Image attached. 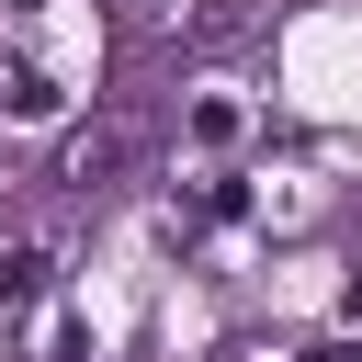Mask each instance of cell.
I'll return each mask as SVG.
<instances>
[{
    "instance_id": "6da1fadb",
    "label": "cell",
    "mask_w": 362,
    "mask_h": 362,
    "mask_svg": "<svg viewBox=\"0 0 362 362\" xmlns=\"http://www.w3.org/2000/svg\"><path fill=\"white\" fill-rule=\"evenodd\" d=\"M68 113V79L45 57H0V124H57Z\"/></svg>"
},
{
    "instance_id": "7a4b0ae2",
    "label": "cell",
    "mask_w": 362,
    "mask_h": 362,
    "mask_svg": "<svg viewBox=\"0 0 362 362\" xmlns=\"http://www.w3.org/2000/svg\"><path fill=\"white\" fill-rule=\"evenodd\" d=\"M226 136H238V102H226V90H215V102H192V147H226Z\"/></svg>"
},
{
    "instance_id": "3957f363",
    "label": "cell",
    "mask_w": 362,
    "mask_h": 362,
    "mask_svg": "<svg viewBox=\"0 0 362 362\" xmlns=\"http://www.w3.org/2000/svg\"><path fill=\"white\" fill-rule=\"evenodd\" d=\"M113 158H124L113 136H68V158H57V170H68V181H90V170H113Z\"/></svg>"
},
{
    "instance_id": "277c9868",
    "label": "cell",
    "mask_w": 362,
    "mask_h": 362,
    "mask_svg": "<svg viewBox=\"0 0 362 362\" xmlns=\"http://www.w3.org/2000/svg\"><path fill=\"white\" fill-rule=\"evenodd\" d=\"M34 272H45V249H11L0 260V294H34Z\"/></svg>"
},
{
    "instance_id": "5b68a950",
    "label": "cell",
    "mask_w": 362,
    "mask_h": 362,
    "mask_svg": "<svg viewBox=\"0 0 362 362\" xmlns=\"http://www.w3.org/2000/svg\"><path fill=\"white\" fill-rule=\"evenodd\" d=\"M339 317H362V283H351V294H339Z\"/></svg>"
},
{
    "instance_id": "8992f818",
    "label": "cell",
    "mask_w": 362,
    "mask_h": 362,
    "mask_svg": "<svg viewBox=\"0 0 362 362\" xmlns=\"http://www.w3.org/2000/svg\"><path fill=\"white\" fill-rule=\"evenodd\" d=\"M305 362H351V351H305Z\"/></svg>"
}]
</instances>
